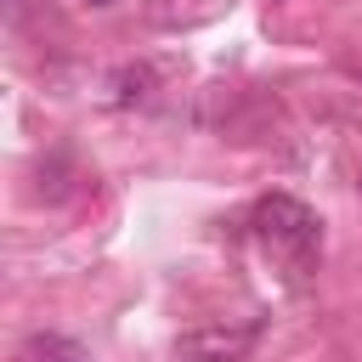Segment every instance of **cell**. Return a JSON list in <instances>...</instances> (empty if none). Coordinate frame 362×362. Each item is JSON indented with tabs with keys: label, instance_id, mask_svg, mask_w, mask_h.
Listing matches in <instances>:
<instances>
[{
	"label": "cell",
	"instance_id": "6da1fadb",
	"mask_svg": "<svg viewBox=\"0 0 362 362\" xmlns=\"http://www.w3.org/2000/svg\"><path fill=\"white\" fill-rule=\"evenodd\" d=\"M255 232H260V243H266L272 255H283L294 272H305V266L322 255V221H317L300 198H288V192H266V198L255 204Z\"/></svg>",
	"mask_w": 362,
	"mask_h": 362
},
{
	"label": "cell",
	"instance_id": "7a4b0ae2",
	"mask_svg": "<svg viewBox=\"0 0 362 362\" xmlns=\"http://www.w3.org/2000/svg\"><path fill=\"white\" fill-rule=\"evenodd\" d=\"M260 339V317L249 322H204L175 339V362H243Z\"/></svg>",
	"mask_w": 362,
	"mask_h": 362
},
{
	"label": "cell",
	"instance_id": "3957f363",
	"mask_svg": "<svg viewBox=\"0 0 362 362\" xmlns=\"http://www.w3.org/2000/svg\"><path fill=\"white\" fill-rule=\"evenodd\" d=\"M153 85H158V74H153L147 62H124V68L113 74V102H119V107L147 102V96H153Z\"/></svg>",
	"mask_w": 362,
	"mask_h": 362
},
{
	"label": "cell",
	"instance_id": "277c9868",
	"mask_svg": "<svg viewBox=\"0 0 362 362\" xmlns=\"http://www.w3.org/2000/svg\"><path fill=\"white\" fill-rule=\"evenodd\" d=\"M28 362H90V351L68 334H34L28 339Z\"/></svg>",
	"mask_w": 362,
	"mask_h": 362
},
{
	"label": "cell",
	"instance_id": "5b68a950",
	"mask_svg": "<svg viewBox=\"0 0 362 362\" xmlns=\"http://www.w3.org/2000/svg\"><path fill=\"white\" fill-rule=\"evenodd\" d=\"M90 6H113V0H90Z\"/></svg>",
	"mask_w": 362,
	"mask_h": 362
}]
</instances>
